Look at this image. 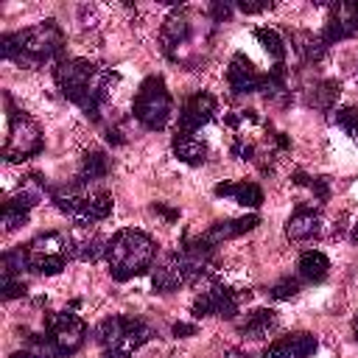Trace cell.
<instances>
[{"label":"cell","instance_id":"cell-1","mask_svg":"<svg viewBox=\"0 0 358 358\" xmlns=\"http://www.w3.org/2000/svg\"><path fill=\"white\" fill-rule=\"evenodd\" d=\"M0 56L20 67H42L48 62L59 64L64 59V31L56 20H45L22 31L3 34Z\"/></svg>","mask_w":358,"mask_h":358},{"label":"cell","instance_id":"cell-2","mask_svg":"<svg viewBox=\"0 0 358 358\" xmlns=\"http://www.w3.org/2000/svg\"><path fill=\"white\" fill-rule=\"evenodd\" d=\"M157 257V243L148 232L143 229H117L109 241H106V263H109V274L117 282L134 280L140 274H145L154 266Z\"/></svg>","mask_w":358,"mask_h":358},{"label":"cell","instance_id":"cell-3","mask_svg":"<svg viewBox=\"0 0 358 358\" xmlns=\"http://www.w3.org/2000/svg\"><path fill=\"white\" fill-rule=\"evenodd\" d=\"M50 199H53V204L67 218H73L81 227L95 224V221H103L112 213V207H115L112 193H106V190H90V187L78 185L76 179L70 185L50 187Z\"/></svg>","mask_w":358,"mask_h":358},{"label":"cell","instance_id":"cell-4","mask_svg":"<svg viewBox=\"0 0 358 358\" xmlns=\"http://www.w3.org/2000/svg\"><path fill=\"white\" fill-rule=\"evenodd\" d=\"M3 101H6V109H8L6 112V117H8V137H6V145H3V159L6 162H22V159L36 157L45 148L42 129L22 109L14 106L8 92L3 95Z\"/></svg>","mask_w":358,"mask_h":358},{"label":"cell","instance_id":"cell-5","mask_svg":"<svg viewBox=\"0 0 358 358\" xmlns=\"http://www.w3.org/2000/svg\"><path fill=\"white\" fill-rule=\"evenodd\" d=\"M131 112L140 120V126H145L148 131H162L171 123L173 101H171V92H168L162 76H148L140 84L134 103H131Z\"/></svg>","mask_w":358,"mask_h":358},{"label":"cell","instance_id":"cell-6","mask_svg":"<svg viewBox=\"0 0 358 358\" xmlns=\"http://www.w3.org/2000/svg\"><path fill=\"white\" fill-rule=\"evenodd\" d=\"M98 76H101L98 67H95L90 59H78V56L62 59V62L53 67V81H56L59 92H62L67 101L78 103L81 109L90 103Z\"/></svg>","mask_w":358,"mask_h":358},{"label":"cell","instance_id":"cell-7","mask_svg":"<svg viewBox=\"0 0 358 358\" xmlns=\"http://www.w3.org/2000/svg\"><path fill=\"white\" fill-rule=\"evenodd\" d=\"M28 249V266L36 274H59L70 257H76V246L64 232H45L36 235L31 243H25Z\"/></svg>","mask_w":358,"mask_h":358},{"label":"cell","instance_id":"cell-8","mask_svg":"<svg viewBox=\"0 0 358 358\" xmlns=\"http://www.w3.org/2000/svg\"><path fill=\"white\" fill-rule=\"evenodd\" d=\"M201 28H204V25H201ZM201 28H199V20H196L187 8H179V11L168 14L165 22H162V31H159L162 50L168 53V59H173V62H187V50L193 48L190 42L196 39V34H199Z\"/></svg>","mask_w":358,"mask_h":358},{"label":"cell","instance_id":"cell-9","mask_svg":"<svg viewBox=\"0 0 358 358\" xmlns=\"http://www.w3.org/2000/svg\"><path fill=\"white\" fill-rule=\"evenodd\" d=\"M45 333L53 341V347L59 350V355L67 358V355L81 350V344L87 338V324L76 313L62 310V313H48L45 316Z\"/></svg>","mask_w":358,"mask_h":358},{"label":"cell","instance_id":"cell-10","mask_svg":"<svg viewBox=\"0 0 358 358\" xmlns=\"http://www.w3.org/2000/svg\"><path fill=\"white\" fill-rule=\"evenodd\" d=\"M241 299H243V294H238V291H232V288H227V285H213V288L201 291V294L193 299L190 310H193V316H199V319H201V316L235 319L238 310H241Z\"/></svg>","mask_w":358,"mask_h":358},{"label":"cell","instance_id":"cell-11","mask_svg":"<svg viewBox=\"0 0 358 358\" xmlns=\"http://www.w3.org/2000/svg\"><path fill=\"white\" fill-rule=\"evenodd\" d=\"M358 36V0H341V3H333L330 6V14H327V25L322 31V39L324 45H336V42H344V39H352Z\"/></svg>","mask_w":358,"mask_h":358},{"label":"cell","instance_id":"cell-12","mask_svg":"<svg viewBox=\"0 0 358 358\" xmlns=\"http://www.w3.org/2000/svg\"><path fill=\"white\" fill-rule=\"evenodd\" d=\"M218 101L210 92H193L182 106H179V117H176V131H199L204 123H210L215 117Z\"/></svg>","mask_w":358,"mask_h":358},{"label":"cell","instance_id":"cell-13","mask_svg":"<svg viewBox=\"0 0 358 358\" xmlns=\"http://www.w3.org/2000/svg\"><path fill=\"white\" fill-rule=\"evenodd\" d=\"M263 78H266V73H257L246 53H235L227 64V84H229L232 95L263 92Z\"/></svg>","mask_w":358,"mask_h":358},{"label":"cell","instance_id":"cell-14","mask_svg":"<svg viewBox=\"0 0 358 358\" xmlns=\"http://www.w3.org/2000/svg\"><path fill=\"white\" fill-rule=\"evenodd\" d=\"M316 347H319L316 336L308 330H299V333H288V336L271 341L263 350V358H310L316 352Z\"/></svg>","mask_w":358,"mask_h":358},{"label":"cell","instance_id":"cell-15","mask_svg":"<svg viewBox=\"0 0 358 358\" xmlns=\"http://www.w3.org/2000/svg\"><path fill=\"white\" fill-rule=\"evenodd\" d=\"M260 224V215H243V218H227V221H215L213 227H207L201 232V238L207 243H213L215 249L224 243V241H232V238H241L246 232H252L255 227Z\"/></svg>","mask_w":358,"mask_h":358},{"label":"cell","instance_id":"cell-16","mask_svg":"<svg viewBox=\"0 0 358 358\" xmlns=\"http://www.w3.org/2000/svg\"><path fill=\"white\" fill-rule=\"evenodd\" d=\"M215 196L221 199H232L241 207H252L257 210L263 204V187L257 182H246V179H235V182H218L215 185Z\"/></svg>","mask_w":358,"mask_h":358},{"label":"cell","instance_id":"cell-17","mask_svg":"<svg viewBox=\"0 0 358 358\" xmlns=\"http://www.w3.org/2000/svg\"><path fill=\"white\" fill-rule=\"evenodd\" d=\"M319 229H322V213L313 207H305V204H299L291 213V218L285 221V235L291 241H308V238L319 235Z\"/></svg>","mask_w":358,"mask_h":358},{"label":"cell","instance_id":"cell-18","mask_svg":"<svg viewBox=\"0 0 358 358\" xmlns=\"http://www.w3.org/2000/svg\"><path fill=\"white\" fill-rule=\"evenodd\" d=\"M154 336L157 333H154V327L145 319H140V316H120V344H117V350H129L131 352V350L148 344Z\"/></svg>","mask_w":358,"mask_h":358},{"label":"cell","instance_id":"cell-19","mask_svg":"<svg viewBox=\"0 0 358 358\" xmlns=\"http://www.w3.org/2000/svg\"><path fill=\"white\" fill-rule=\"evenodd\" d=\"M171 148H173L176 159H182L185 165H201L207 159V143L201 137H196L193 131H176L171 140Z\"/></svg>","mask_w":358,"mask_h":358},{"label":"cell","instance_id":"cell-20","mask_svg":"<svg viewBox=\"0 0 358 358\" xmlns=\"http://www.w3.org/2000/svg\"><path fill=\"white\" fill-rule=\"evenodd\" d=\"M109 171H112L109 154L101 151V148H92V151H87V154L81 157V171H78L76 182L84 185V187H90V182H98V179L109 176Z\"/></svg>","mask_w":358,"mask_h":358},{"label":"cell","instance_id":"cell-21","mask_svg":"<svg viewBox=\"0 0 358 358\" xmlns=\"http://www.w3.org/2000/svg\"><path fill=\"white\" fill-rule=\"evenodd\" d=\"M277 313L271 310V308H257V310H252L243 322H241V333L246 336V338H266L268 333H274L277 330Z\"/></svg>","mask_w":358,"mask_h":358},{"label":"cell","instance_id":"cell-22","mask_svg":"<svg viewBox=\"0 0 358 358\" xmlns=\"http://www.w3.org/2000/svg\"><path fill=\"white\" fill-rule=\"evenodd\" d=\"M179 285H185V277H182V271H179V266H176V260H173V255H165V260L154 268V274H151V288L157 291V294H171V291H176Z\"/></svg>","mask_w":358,"mask_h":358},{"label":"cell","instance_id":"cell-23","mask_svg":"<svg viewBox=\"0 0 358 358\" xmlns=\"http://www.w3.org/2000/svg\"><path fill=\"white\" fill-rule=\"evenodd\" d=\"M296 268H299V277H302L305 282H322V280L327 277V271H330V260H327L324 252L308 249V252L299 255Z\"/></svg>","mask_w":358,"mask_h":358},{"label":"cell","instance_id":"cell-24","mask_svg":"<svg viewBox=\"0 0 358 358\" xmlns=\"http://www.w3.org/2000/svg\"><path fill=\"white\" fill-rule=\"evenodd\" d=\"M291 48L305 59V62H319L327 53V45L322 39V34H310V31H294L291 34Z\"/></svg>","mask_w":358,"mask_h":358},{"label":"cell","instance_id":"cell-25","mask_svg":"<svg viewBox=\"0 0 358 358\" xmlns=\"http://www.w3.org/2000/svg\"><path fill=\"white\" fill-rule=\"evenodd\" d=\"M255 39L263 45V50L274 59V64H285V53H288V45L285 39L274 31V28H255Z\"/></svg>","mask_w":358,"mask_h":358},{"label":"cell","instance_id":"cell-26","mask_svg":"<svg viewBox=\"0 0 358 358\" xmlns=\"http://www.w3.org/2000/svg\"><path fill=\"white\" fill-rule=\"evenodd\" d=\"M338 90H341L338 81H322V84L313 87L310 103L319 106V109H324V112H330V109L336 106V101H338Z\"/></svg>","mask_w":358,"mask_h":358},{"label":"cell","instance_id":"cell-27","mask_svg":"<svg viewBox=\"0 0 358 358\" xmlns=\"http://www.w3.org/2000/svg\"><path fill=\"white\" fill-rule=\"evenodd\" d=\"M76 257H78V260H90V263H95V260L106 257V243H103L98 235H92L90 241H81V243L76 246Z\"/></svg>","mask_w":358,"mask_h":358},{"label":"cell","instance_id":"cell-28","mask_svg":"<svg viewBox=\"0 0 358 358\" xmlns=\"http://www.w3.org/2000/svg\"><path fill=\"white\" fill-rule=\"evenodd\" d=\"M333 120H336V126H341V129H344L350 137H355V140H358V109H355V106L336 109Z\"/></svg>","mask_w":358,"mask_h":358},{"label":"cell","instance_id":"cell-29","mask_svg":"<svg viewBox=\"0 0 358 358\" xmlns=\"http://www.w3.org/2000/svg\"><path fill=\"white\" fill-rule=\"evenodd\" d=\"M296 294H299V280L296 277H282V280H277L268 288V296L271 299H294Z\"/></svg>","mask_w":358,"mask_h":358},{"label":"cell","instance_id":"cell-30","mask_svg":"<svg viewBox=\"0 0 358 358\" xmlns=\"http://www.w3.org/2000/svg\"><path fill=\"white\" fill-rule=\"evenodd\" d=\"M294 182H296V185H308V187L313 190V196H316V199H322V201H327V196H330V187H327V179H324V176H305V173H294Z\"/></svg>","mask_w":358,"mask_h":358},{"label":"cell","instance_id":"cell-31","mask_svg":"<svg viewBox=\"0 0 358 358\" xmlns=\"http://www.w3.org/2000/svg\"><path fill=\"white\" fill-rule=\"evenodd\" d=\"M207 17H210V22H224V20H229V17H232V3H224V0L210 3Z\"/></svg>","mask_w":358,"mask_h":358},{"label":"cell","instance_id":"cell-32","mask_svg":"<svg viewBox=\"0 0 358 358\" xmlns=\"http://www.w3.org/2000/svg\"><path fill=\"white\" fill-rule=\"evenodd\" d=\"M271 6H274V3H268V0H263V3H246V0L235 3V8L243 11V14H260V11H268Z\"/></svg>","mask_w":358,"mask_h":358},{"label":"cell","instance_id":"cell-33","mask_svg":"<svg viewBox=\"0 0 358 358\" xmlns=\"http://www.w3.org/2000/svg\"><path fill=\"white\" fill-rule=\"evenodd\" d=\"M193 333H196V324H185V322L173 324V336L176 338H185V336H193Z\"/></svg>","mask_w":358,"mask_h":358},{"label":"cell","instance_id":"cell-34","mask_svg":"<svg viewBox=\"0 0 358 358\" xmlns=\"http://www.w3.org/2000/svg\"><path fill=\"white\" fill-rule=\"evenodd\" d=\"M154 213H162L168 221H176V218H179V210H173V207H165L162 201H157V204H154Z\"/></svg>","mask_w":358,"mask_h":358},{"label":"cell","instance_id":"cell-35","mask_svg":"<svg viewBox=\"0 0 358 358\" xmlns=\"http://www.w3.org/2000/svg\"><path fill=\"white\" fill-rule=\"evenodd\" d=\"M101 358H131V352L129 350H106Z\"/></svg>","mask_w":358,"mask_h":358},{"label":"cell","instance_id":"cell-36","mask_svg":"<svg viewBox=\"0 0 358 358\" xmlns=\"http://www.w3.org/2000/svg\"><path fill=\"white\" fill-rule=\"evenodd\" d=\"M352 338H355V341H358V313H355V316H352Z\"/></svg>","mask_w":358,"mask_h":358},{"label":"cell","instance_id":"cell-37","mask_svg":"<svg viewBox=\"0 0 358 358\" xmlns=\"http://www.w3.org/2000/svg\"><path fill=\"white\" fill-rule=\"evenodd\" d=\"M352 241H355V243H358V224H355V227H352Z\"/></svg>","mask_w":358,"mask_h":358}]
</instances>
